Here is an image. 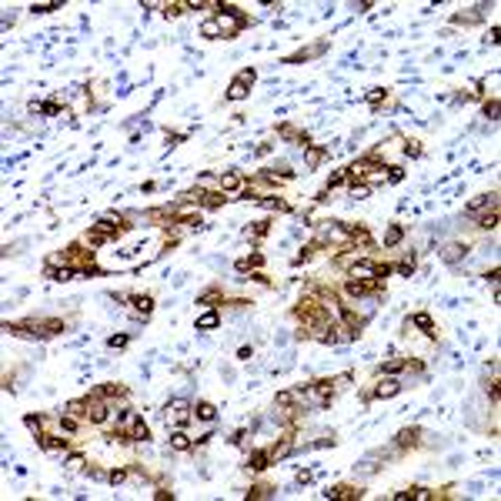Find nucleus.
<instances>
[{
    "label": "nucleus",
    "mask_w": 501,
    "mask_h": 501,
    "mask_svg": "<svg viewBox=\"0 0 501 501\" xmlns=\"http://www.w3.org/2000/svg\"><path fill=\"white\" fill-rule=\"evenodd\" d=\"M394 441H398V448H414L421 441V431H418V428H404V431H398Z\"/></svg>",
    "instance_id": "11"
},
{
    "label": "nucleus",
    "mask_w": 501,
    "mask_h": 501,
    "mask_svg": "<svg viewBox=\"0 0 501 501\" xmlns=\"http://www.w3.org/2000/svg\"><path fill=\"white\" fill-rule=\"evenodd\" d=\"M324 161V147H308V167H318Z\"/></svg>",
    "instance_id": "29"
},
{
    "label": "nucleus",
    "mask_w": 501,
    "mask_h": 501,
    "mask_svg": "<svg viewBox=\"0 0 501 501\" xmlns=\"http://www.w3.org/2000/svg\"><path fill=\"white\" fill-rule=\"evenodd\" d=\"M298 318L311 328H328V314H324V304H311V301H301Z\"/></svg>",
    "instance_id": "1"
},
{
    "label": "nucleus",
    "mask_w": 501,
    "mask_h": 501,
    "mask_svg": "<svg viewBox=\"0 0 501 501\" xmlns=\"http://www.w3.org/2000/svg\"><path fill=\"white\" fill-rule=\"evenodd\" d=\"M80 465H84V458H80V455H70V458H67V468H70V471H77Z\"/></svg>",
    "instance_id": "46"
},
{
    "label": "nucleus",
    "mask_w": 501,
    "mask_h": 501,
    "mask_svg": "<svg viewBox=\"0 0 501 501\" xmlns=\"http://www.w3.org/2000/svg\"><path fill=\"white\" fill-rule=\"evenodd\" d=\"M217 298H221V294H217V288H211L204 298H200V304H211V301H217Z\"/></svg>",
    "instance_id": "48"
},
{
    "label": "nucleus",
    "mask_w": 501,
    "mask_h": 501,
    "mask_svg": "<svg viewBox=\"0 0 501 501\" xmlns=\"http://www.w3.org/2000/svg\"><path fill=\"white\" fill-rule=\"evenodd\" d=\"M364 97H367V104H381V97H384V90H378V87H374V90H367Z\"/></svg>",
    "instance_id": "42"
},
{
    "label": "nucleus",
    "mask_w": 501,
    "mask_h": 501,
    "mask_svg": "<svg viewBox=\"0 0 501 501\" xmlns=\"http://www.w3.org/2000/svg\"><path fill=\"white\" fill-rule=\"evenodd\" d=\"M498 111H501V107H498V100L485 104V117H488V121H498Z\"/></svg>",
    "instance_id": "36"
},
{
    "label": "nucleus",
    "mask_w": 501,
    "mask_h": 501,
    "mask_svg": "<svg viewBox=\"0 0 501 501\" xmlns=\"http://www.w3.org/2000/svg\"><path fill=\"white\" fill-rule=\"evenodd\" d=\"M57 7H60V3H54V0H47V3H33L30 10H33V13H50V10H57Z\"/></svg>",
    "instance_id": "34"
},
{
    "label": "nucleus",
    "mask_w": 501,
    "mask_h": 501,
    "mask_svg": "<svg viewBox=\"0 0 501 501\" xmlns=\"http://www.w3.org/2000/svg\"><path fill=\"white\" fill-rule=\"evenodd\" d=\"M47 278H50V281H74V278H77V267H70V264L47 267Z\"/></svg>",
    "instance_id": "12"
},
{
    "label": "nucleus",
    "mask_w": 501,
    "mask_h": 501,
    "mask_svg": "<svg viewBox=\"0 0 501 501\" xmlns=\"http://www.w3.org/2000/svg\"><path fill=\"white\" fill-rule=\"evenodd\" d=\"M271 495V488L267 485H257V488H251V498H267Z\"/></svg>",
    "instance_id": "44"
},
{
    "label": "nucleus",
    "mask_w": 501,
    "mask_h": 501,
    "mask_svg": "<svg viewBox=\"0 0 501 501\" xmlns=\"http://www.w3.org/2000/svg\"><path fill=\"white\" fill-rule=\"evenodd\" d=\"M44 331L50 334V337H54V334H60V331H64V321H60V318H47V321H44Z\"/></svg>",
    "instance_id": "30"
},
{
    "label": "nucleus",
    "mask_w": 501,
    "mask_h": 501,
    "mask_svg": "<svg viewBox=\"0 0 501 501\" xmlns=\"http://www.w3.org/2000/svg\"><path fill=\"white\" fill-rule=\"evenodd\" d=\"M254 80V70H244V74H237L234 77V84L227 87V100H244L247 97V84Z\"/></svg>",
    "instance_id": "4"
},
{
    "label": "nucleus",
    "mask_w": 501,
    "mask_h": 501,
    "mask_svg": "<svg viewBox=\"0 0 501 501\" xmlns=\"http://www.w3.org/2000/svg\"><path fill=\"white\" fill-rule=\"evenodd\" d=\"M351 194H354V197H367V194H371V187H367V184H354V187H351Z\"/></svg>",
    "instance_id": "45"
},
{
    "label": "nucleus",
    "mask_w": 501,
    "mask_h": 501,
    "mask_svg": "<svg viewBox=\"0 0 501 501\" xmlns=\"http://www.w3.org/2000/svg\"><path fill=\"white\" fill-rule=\"evenodd\" d=\"M237 187H241V177H237L234 170H231V174H224V177H221V190H237Z\"/></svg>",
    "instance_id": "28"
},
{
    "label": "nucleus",
    "mask_w": 501,
    "mask_h": 501,
    "mask_svg": "<svg viewBox=\"0 0 501 501\" xmlns=\"http://www.w3.org/2000/svg\"><path fill=\"white\" fill-rule=\"evenodd\" d=\"M411 271H414V257H408L404 264H398V274H411Z\"/></svg>",
    "instance_id": "47"
},
{
    "label": "nucleus",
    "mask_w": 501,
    "mask_h": 501,
    "mask_svg": "<svg viewBox=\"0 0 501 501\" xmlns=\"http://www.w3.org/2000/svg\"><path fill=\"white\" fill-rule=\"evenodd\" d=\"M291 448H294V445H291V438H284L281 445L271 448V458H284V455H291Z\"/></svg>",
    "instance_id": "31"
},
{
    "label": "nucleus",
    "mask_w": 501,
    "mask_h": 501,
    "mask_svg": "<svg viewBox=\"0 0 501 501\" xmlns=\"http://www.w3.org/2000/svg\"><path fill=\"white\" fill-rule=\"evenodd\" d=\"M184 7H187V3H167L164 13H167V17H180V13H184Z\"/></svg>",
    "instance_id": "37"
},
{
    "label": "nucleus",
    "mask_w": 501,
    "mask_h": 501,
    "mask_svg": "<svg viewBox=\"0 0 501 501\" xmlns=\"http://www.w3.org/2000/svg\"><path fill=\"white\" fill-rule=\"evenodd\" d=\"M124 478H127V471H124V468H114L111 475H107V481H111V485H121Z\"/></svg>",
    "instance_id": "39"
},
{
    "label": "nucleus",
    "mask_w": 501,
    "mask_h": 501,
    "mask_svg": "<svg viewBox=\"0 0 501 501\" xmlns=\"http://www.w3.org/2000/svg\"><path fill=\"white\" fill-rule=\"evenodd\" d=\"M217 324H221V314L207 311V314H200V318H197V331H211V328H217Z\"/></svg>",
    "instance_id": "18"
},
{
    "label": "nucleus",
    "mask_w": 501,
    "mask_h": 501,
    "mask_svg": "<svg viewBox=\"0 0 501 501\" xmlns=\"http://www.w3.org/2000/svg\"><path fill=\"white\" fill-rule=\"evenodd\" d=\"M401 388H404L401 381H394V378H384V381L378 384V388H374V398H394V394H398Z\"/></svg>",
    "instance_id": "10"
},
{
    "label": "nucleus",
    "mask_w": 501,
    "mask_h": 501,
    "mask_svg": "<svg viewBox=\"0 0 501 501\" xmlns=\"http://www.w3.org/2000/svg\"><path fill=\"white\" fill-rule=\"evenodd\" d=\"M374 461H378V455H367L364 461H357V465H354V471H361V475H374V471H378Z\"/></svg>",
    "instance_id": "22"
},
{
    "label": "nucleus",
    "mask_w": 501,
    "mask_h": 501,
    "mask_svg": "<svg viewBox=\"0 0 501 501\" xmlns=\"http://www.w3.org/2000/svg\"><path fill=\"white\" fill-rule=\"evenodd\" d=\"M67 414H74V418H87V401H67Z\"/></svg>",
    "instance_id": "27"
},
{
    "label": "nucleus",
    "mask_w": 501,
    "mask_h": 501,
    "mask_svg": "<svg viewBox=\"0 0 501 501\" xmlns=\"http://www.w3.org/2000/svg\"><path fill=\"white\" fill-rule=\"evenodd\" d=\"M131 304H134V311H137V318H151V311H154V301L147 298V294H131Z\"/></svg>",
    "instance_id": "8"
},
{
    "label": "nucleus",
    "mask_w": 501,
    "mask_h": 501,
    "mask_svg": "<svg viewBox=\"0 0 501 501\" xmlns=\"http://www.w3.org/2000/svg\"><path fill=\"white\" fill-rule=\"evenodd\" d=\"M411 498H418V501H431L434 495H431L428 488H414V491H411Z\"/></svg>",
    "instance_id": "41"
},
{
    "label": "nucleus",
    "mask_w": 501,
    "mask_h": 501,
    "mask_svg": "<svg viewBox=\"0 0 501 501\" xmlns=\"http://www.w3.org/2000/svg\"><path fill=\"white\" fill-rule=\"evenodd\" d=\"M481 211H498V194H478L468 204V214H481Z\"/></svg>",
    "instance_id": "5"
},
{
    "label": "nucleus",
    "mask_w": 501,
    "mask_h": 501,
    "mask_svg": "<svg viewBox=\"0 0 501 501\" xmlns=\"http://www.w3.org/2000/svg\"><path fill=\"white\" fill-rule=\"evenodd\" d=\"M107 347H114V351H117V347H127V334H114L111 341H107Z\"/></svg>",
    "instance_id": "38"
},
{
    "label": "nucleus",
    "mask_w": 501,
    "mask_h": 501,
    "mask_svg": "<svg viewBox=\"0 0 501 501\" xmlns=\"http://www.w3.org/2000/svg\"><path fill=\"white\" fill-rule=\"evenodd\" d=\"M364 491L361 488H347V485H341V488H331V491H324V498H361Z\"/></svg>",
    "instance_id": "16"
},
{
    "label": "nucleus",
    "mask_w": 501,
    "mask_h": 501,
    "mask_svg": "<svg viewBox=\"0 0 501 501\" xmlns=\"http://www.w3.org/2000/svg\"><path fill=\"white\" fill-rule=\"evenodd\" d=\"M67 445V438H57V434H40V448H44L47 455H60Z\"/></svg>",
    "instance_id": "9"
},
{
    "label": "nucleus",
    "mask_w": 501,
    "mask_h": 501,
    "mask_svg": "<svg viewBox=\"0 0 501 501\" xmlns=\"http://www.w3.org/2000/svg\"><path fill=\"white\" fill-rule=\"evenodd\" d=\"M194 418H200V421L211 424L214 418H217V408H214L211 401H197V404H194Z\"/></svg>",
    "instance_id": "13"
},
{
    "label": "nucleus",
    "mask_w": 501,
    "mask_h": 501,
    "mask_svg": "<svg viewBox=\"0 0 501 501\" xmlns=\"http://www.w3.org/2000/svg\"><path fill=\"white\" fill-rule=\"evenodd\" d=\"M478 227H485V231H495V227H498V211L481 214V217H478Z\"/></svg>",
    "instance_id": "26"
},
{
    "label": "nucleus",
    "mask_w": 501,
    "mask_h": 501,
    "mask_svg": "<svg viewBox=\"0 0 501 501\" xmlns=\"http://www.w3.org/2000/svg\"><path fill=\"white\" fill-rule=\"evenodd\" d=\"M381 288L378 278H351L347 281V294L351 298H361V294H374V291Z\"/></svg>",
    "instance_id": "3"
},
{
    "label": "nucleus",
    "mask_w": 501,
    "mask_h": 501,
    "mask_svg": "<svg viewBox=\"0 0 501 501\" xmlns=\"http://www.w3.org/2000/svg\"><path fill=\"white\" fill-rule=\"evenodd\" d=\"M217 27H221L224 37H231V33H237L244 27V13L237 10V7H224V13L217 17Z\"/></svg>",
    "instance_id": "2"
},
{
    "label": "nucleus",
    "mask_w": 501,
    "mask_h": 501,
    "mask_svg": "<svg viewBox=\"0 0 501 501\" xmlns=\"http://www.w3.org/2000/svg\"><path fill=\"white\" fill-rule=\"evenodd\" d=\"M87 418L94 424L107 421V404H104V401H87Z\"/></svg>",
    "instance_id": "14"
},
{
    "label": "nucleus",
    "mask_w": 501,
    "mask_h": 501,
    "mask_svg": "<svg viewBox=\"0 0 501 501\" xmlns=\"http://www.w3.org/2000/svg\"><path fill=\"white\" fill-rule=\"evenodd\" d=\"M97 394H100V398H124V394H127V388H124V384H104Z\"/></svg>",
    "instance_id": "21"
},
{
    "label": "nucleus",
    "mask_w": 501,
    "mask_h": 501,
    "mask_svg": "<svg viewBox=\"0 0 501 501\" xmlns=\"http://www.w3.org/2000/svg\"><path fill=\"white\" fill-rule=\"evenodd\" d=\"M281 137H291V141H294V137H298V131H294V127H288V124H284V127H281Z\"/></svg>",
    "instance_id": "50"
},
{
    "label": "nucleus",
    "mask_w": 501,
    "mask_h": 501,
    "mask_svg": "<svg viewBox=\"0 0 501 501\" xmlns=\"http://www.w3.org/2000/svg\"><path fill=\"white\" fill-rule=\"evenodd\" d=\"M151 438V431H147V424L141 421V418H134V424L127 428V441H147Z\"/></svg>",
    "instance_id": "15"
},
{
    "label": "nucleus",
    "mask_w": 501,
    "mask_h": 501,
    "mask_svg": "<svg viewBox=\"0 0 501 501\" xmlns=\"http://www.w3.org/2000/svg\"><path fill=\"white\" fill-rule=\"evenodd\" d=\"M344 177H347V170H337V174H331V180H328V190H331V187H337V184H341Z\"/></svg>",
    "instance_id": "43"
},
{
    "label": "nucleus",
    "mask_w": 501,
    "mask_h": 501,
    "mask_svg": "<svg viewBox=\"0 0 501 501\" xmlns=\"http://www.w3.org/2000/svg\"><path fill=\"white\" fill-rule=\"evenodd\" d=\"M167 411H170V418H174L177 424H184V421L194 418V408H190L187 401H174V404H167Z\"/></svg>",
    "instance_id": "6"
},
{
    "label": "nucleus",
    "mask_w": 501,
    "mask_h": 501,
    "mask_svg": "<svg viewBox=\"0 0 501 501\" xmlns=\"http://www.w3.org/2000/svg\"><path fill=\"white\" fill-rule=\"evenodd\" d=\"M404 367H411V361L394 357V361H388V364H381V371H384V374H398V371H404Z\"/></svg>",
    "instance_id": "24"
},
{
    "label": "nucleus",
    "mask_w": 501,
    "mask_h": 501,
    "mask_svg": "<svg viewBox=\"0 0 501 501\" xmlns=\"http://www.w3.org/2000/svg\"><path fill=\"white\" fill-rule=\"evenodd\" d=\"M194 214H197V204H194V200H187V204H180L177 211H174V217H177V221H190Z\"/></svg>",
    "instance_id": "20"
},
{
    "label": "nucleus",
    "mask_w": 501,
    "mask_h": 501,
    "mask_svg": "<svg viewBox=\"0 0 501 501\" xmlns=\"http://www.w3.org/2000/svg\"><path fill=\"white\" fill-rule=\"evenodd\" d=\"M401 237H404V227H401V224H391L388 234H384V244H388V247H398Z\"/></svg>",
    "instance_id": "19"
},
{
    "label": "nucleus",
    "mask_w": 501,
    "mask_h": 501,
    "mask_svg": "<svg viewBox=\"0 0 501 501\" xmlns=\"http://www.w3.org/2000/svg\"><path fill=\"white\" fill-rule=\"evenodd\" d=\"M200 33H204L207 40H217V37H224V33H221V27H217V20H207L204 27H200Z\"/></svg>",
    "instance_id": "25"
},
{
    "label": "nucleus",
    "mask_w": 501,
    "mask_h": 501,
    "mask_svg": "<svg viewBox=\"0 0 501 501\" xmlns=\"http://www.w3.org/2000/svg\"><path fill=\"white\" fill-rule=\"evenodd\" d=\"M414 324H418L424 334H434V324H431V318H428V314H414Z\"/></svg>",
    "instance_id": "32"
},
{
    "label": "nucleus",
    "mask_w": 501,
    "mask_h": 501,
    "mask_svg": "<svg viewBox=\"0 0 501 501\" xmlns=\"http://www.w3.org/2000/svg\"><path fill=\"white\" fill-rule=\"evenodd\" d=\"M204 207H221L224 204V194H204V200H200Z\"/></svg>",
    "instance_id": "33"
},
{
    "label": "nucleus",
    "mask_w": 501,
    "mask_h": 501,
    "mask_svg": "<svg viewBox=\"0 0 501 501\" xmlns=\"http://www.w3.org/2000/svg\"><path fill=\"white\" fill-rule=\"evenodd\" d=\"M23 424H27L33 434H40V428H44V421H40V418H23Z\"/></svg>",
    "instance_id": "40"
},
{
    "label": "nucleus",
    "mask_w": 501,
    "mask_h": 501,
    "mask_svg": "<svg viewBox=\"0 0 501 501\" xmlns=\"http://www.w3.org/2000/svg\"><path fill=\"white\" fill-rule=\"evenodd\" d=\"M264 207H271V211H288V200H274V197H267V200H261Z\"/></svg>",
    "instance_id": "35"
},
{
    "label": "nucleus",
    "mask_w": 501,
    "mask_h": 501,
    "mask_svg": "<svg viewBox=\"0 0 501 501\" xmlns=\"http://www.w3.org/2000/svg\"><path fill=\"white\" fill-rule=\"evenodd\" d=\"M404 154H408V157H418V154H421V147L411 141V144H404Z\"/></svg>",
    "instance_id": "49"
},
{
    "label": "nucleus",
    "mask_w": 501,
    "mask_h": 501,
    "mask_svg": "<svg viewBox=\"0 0 501 501\" xmlns=\"http://www.w3.org/2000/svg\"><path fill=\"white\" fill-rule=\"evenodd\" d=\"M468 254L465 244H458V241H451V244H445V251H441V261H448V264H458L461 257Z\"/></svg>",
    "instance_id": "7"
},
{
    "label": "nucleus",
    "mask_w": 501,
    "mask_h": 501,
    "mask_svg": "<svg viewBox=\"0 0 501 501\" xmlns=\"http://www.w3.org/2000/svg\"><path fill=\"white\" fill-rule=\"evenodd\" d=\"M267 461H271V451H254V455L247 458V468H251V471H264Z\"/></svg>",
    "instance_id": "17"
},
{
    "label": "nucleus",
    "mask_w": 501,
    "mask_h": 501,
    "mask_svg": "<svg viewBox=\"0 0 501 501\" xmlns=\"http://www.w3.org/2000/svg\"><path fill=\"white\" fill-rule=\"evenodd\" d=\"M170 448H174V451H190V438H187L184 431L170 434Z\"/></svg>",
    "instance_id": "23"
}]
</instances>
